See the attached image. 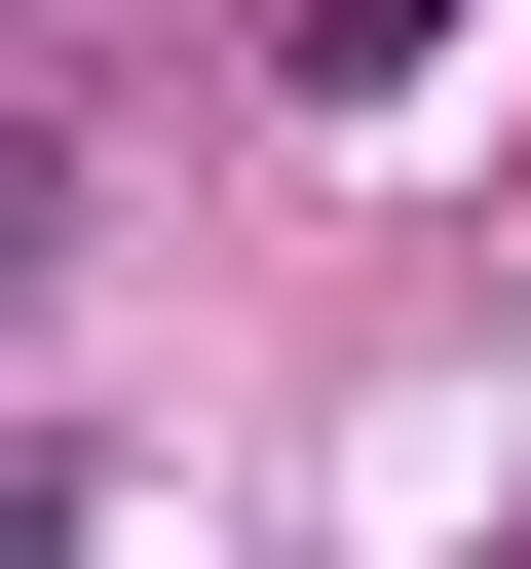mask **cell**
<instances>
[{
  "label": "cell",
  "mask_w": 531,
  "mask_h": 569,
  "mask_svg": "<svg viewBox=\"0 0 531 569\" xmlns=\"http://www.w3.org/2000/svg\"><path fill=\"white\" fill-rule=\"evenodd\" d=\"M39 228H77V152H39V114H0V266H39Z\"/></svg>",
  "instance_id": "obj_1"
}]
</instances>
